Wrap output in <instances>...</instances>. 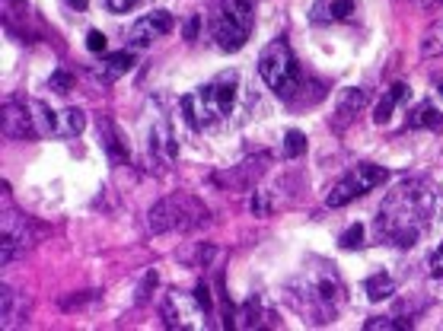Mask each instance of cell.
Instances as JSON below:
<instances>
[{"instance_id":"7a4b0ae2","label":"cell","mask_w":443,"mask_h":331,"mask_svg":"<svg viewBox=\"0 0 443 331\" xmlns=\"http://www.w3.org/2000/svg\"><path fill=\"white\" fill-rule=\"evenodd\" d=\"M210 223V213L195 195H169L147 213L150 233H195Z\"/></svg>"},{"instance_id":"f546056e","label":"cell","mask_w":443,"mask_h":331,"mask_svg":"<svg viewBox=\"0 0 443 331\" xmlns=\"http://www.w3.org/2000/svg\"><path fill=\"white\" fill-rule=\"evenodd\" d=\"M86 48H90L93 54H102V51H105V35H102V32L93 29L90 35H86Z\"/></svg>"},{"instance_id":"836d02e7","label":"cell","mask_w":443,"mask_h":331,"mask_svg":"<svg viewBox=\"0 0 443 331\" xmlns=\"http://www.w3.org/2000/svg\"><path fill=\"white\" fill-rule=\"evenodd\" d=\"M105 3H109V10H112V13H125V10L134 7L137 0H105Z\"/></svg>"},{"instance_id":"4fadbf2b","label":"cell","mask_w":443,"mask_h":331,"mask_svg":"<svg viewBox=\"0 0 443 331\" xmlns=\"http://www.w3.org/2000/svg\"><path fill=\"white\" fill-rule=\"evenodd\" d=\"M252 10H256V0H220V13H226L246 29L252 26Z\"/></svg>"},{"instance_id":"ffe728a7","label":"cell","mask_w":443,"mask_h":331,"mask_svg":"<svg viewBox=\"0 0 443 331\" xmlns=\"http://www.w3.org/2000/svg\"><path fill=\"white\" fill-rule=\"evenodd\" d=\"M32 112H36V121H38V131H42V134H58V115H54L45 102H32Z\"/></svg>"},{"instance_id":"74e56055","label":"cell","mask_w":443,"mask_h":331,"mask_svg":"<svg viewBox=\"0 0 443 331\" xmlns=\"http://www.w3.org/2000/svg\"><path fill=\"white\" fill-rule=\"evenodd\" d=\"M440 96H443V83H440Z\"/></svg>"},{"instance_id":"cb8c5ba5","label":"cell","mask_w":443,"mask_h":331,"mask_svg":"<svg viewBox=\"0 0 443 331\" xmlns=\"http://www.w3.org/2000/svg\"><path fill=\"white\" fill-rule=\"evenodd\" d=\"M430 284L437 286V290H440L443 293V242H440V248H437L434 255H430Z\"/></svg>"},{"instance_id":"ac0fdd59","label":"cell","mask_w":443,"mask_h":331,"mask_svg":"<svg viewBox=\"0 0 443 331\" xmlns=\"http://www.w3.org/2000/svg\"><path fill=\"white\" fill-rule=\"evenodd\" d=\"M421 54H424V58H437V54H443V19L428 29V35H424V42H421Z\"/></svg>"},{"instance_id":"e575fe53","label":"cell","mask_w":443,"mask_h":331,"mask_svg":"<svg viewBox=\"0 0 443 331\" xmlns=\"http://www.w3.org/2000/svg\"><path fill=\"white\" fill-rule=\"evenodd\" d=\"M198 29H201V19H198V16H192V19L185 23V38H195Z\"/></svg>"},{"instance_id":"5bb4252c","label":"cell","mask_w":443,"mask_h":331,"mask_svg":"<svg viewBox=\"0 0 443 331\" xmlns=\"http://www.w3.org/2000/svg\"><path fill=\"white\" fill-rule=\"evenodd\" d=\"M86 128V112L83 108H64L58 115V134L61 137H77Z\"/></svg>"},{"instance_id":"3957f363","label":"cell","mask_w":443,"mask_h":331,"mask_svg":"<svg viewBox=\"0 0 443 331\" xmlns=\"http://www.w3.org/2000/svg\"><path fill=\"white\" fill-rule=\"evenodd\" d=\"M300 300L297 302V309H306V312H313L316 322H329L335 312H339L341 300H345V290H341V280L339 274L332 271L329 264L325 268H319V271L306 274V277L300 280Z\"/></svg>"},{"instance_id":"8992f818","label":"cell","mask_w":443,"mask_h":331,"mask_svg":"<svg viewBox=\"0 0 443 331\" xmlns=\"http://www.w3.org/2000/svg\"><path fill=\"white\" fill-rule=\"evenodd\" d=\"M389 179V172H386L383 166H373V163H361L354 166L351 172L345 175V179L335 185V188L329 191V197H325V204L329 207H345L348 201H354V197L367 195V191H373L380 181Z\"/></svg>"},{"instance_id":"44dd1931","label":"cell","mask_w":443,"mask_h":331,"mask_svg":"<svg viewBox=\"0 0 443 331\" xmlns=\"http://www.w3.org/2000/svg\"><path fill=\"white\" fill-rule=\"evenodd\" d=\"M364 102H367V96H364L361 90H345L339 99V115H354V112H361Z\"/></svg>"},{"instance_id":"9c48e42d","label":"cell","mask_w":443,"mask_h":331,"mask_svg":"<svg viewBox=\"0 0 443 331\" xmlns=\"http://www.w3.org/2000/svg\"><path fill=\"white\" fill-rule=\"evenodd\" d=\"M0 128H3V137H7V140H29V137H36L32 115H26V106H20V102H7V106H3Z\"/></svg>"},{"instance_id":"277c9868","label":"cell","mask_w":443,"mask_h":331,"mask_svg":"<svg viewBox=\"0 0 443 331\" xmlns=\"http://www.w3.org/2000/svg\"><path fill=\"white\" fill-rule=\"evenodd\" d=\"M258 74H262V80L268 83L281 99L293 96V90L300 86V64H297V58L290 54L284 38H274L271 45H265L262 58H258Z\"/></svg>"},{"instance_id":"8fae6325","label":"cell","mask_w":443,"mask_h":331,"mask_svg":"<svg viewBox=\"0 0 443 331\" xmlns=\"http://www.w3.org/2000/svg\"><path fill=\"white\" fill-rule=\"evenodd\" d=\"M131 67H134V54H131V51H115V54H109L102 64L93 67V76L102 80V83H115L121 74H128Z\"/></svg>"},{"instance_id":"52a82bcc","label":"cell","mask_w":443,"mask_h":331,"mask_svg":"<svg viewBox=\"0 0 443 331\" xmlns=\"http://www.w3.org/2000/svg\"><path fill=\"white\" fill-rule=\"evenodd\" d=\"M36 242V236H32L29 223H26V217H20V213H3V236H0V261L10 264L16 261V258L23 255L26 248Z\"/></svg>"},{"instance_id":"d6a6232c","label":"cell","mask_w":443,"mask_h":331,"mask_svg":"<svg viewBox=\"0 0 443 331\" xmlns=\"http://www.w3.org/2000/svg\"><path fill=\"white\" fill-rule=\"evenodd\" d=\"M252 211H256L258 217H265V213H268V195H265V191H258V195H256V201H252Z\"/></svg>"},{"instance_id":"ba28073f","label":"cell","mask_w":443,"mask_h":331,"mask_svg":"<svg viewBox=\"0 0 443 331\" xmlns=\"http://www.w3.org/2000/svg\"><path fill=\"white\" fill-rule=\"evenodd\" d=\"M173 29V19H169V13H163V10H157V13H147L143 19H137L134 26H131L128 32V42L131 48H147L157 35H163V32Z\"/></svg>"},{"instance_id":"9a60e30c","label":"cell","mask_w":443,"mask_h":331,"mask_svg":"<svg viewBox=\"0 0 443 331\" xmlns=\"http://www.w3.org/2000/svg\"><path fill=\"white\" fill-rule=\"evenodd\" d=\"M396 293V280L389 277V274H373V277L367 280V296L373 302H383V300H389V296Z\"/></svg>"},{"instance_id":"d6986e66","label":"cell","mask_w":443,"mask_h":331,"mask_svg":"<svg viewBox=\"0 0 443 331\" xmlns=\"http://www.w3.org/2000/svg\"><path fill=\"white\" fill-rule=\"evenodd\" d=\"M412 124H414V128H440V124H443V115L437 112L430 102H424V106L414 108Z\"/></svg>"},{"instance_id":"d590c367","label":"cell","mask_w":443,"mask_h":331,"mask_svg":"<svg viewBox=\"0 0 443 331\" xmlns=\"http://www.w3.org/2000/svg\"><path fill=\"white\" fill-rule=\"evenodd\" d=\"M153 284H157V274H147V280H143V284H141V300H143V296H150V290H153Z\"/></svg>"},{"instance_id":"83f0119b","label":"cell","mask_w":443,"mask_h":331,"mask_svg":"<svg viewBox=\"0 0 443 331\" xmlns=\"http://www.w3.org/2000/svg\"><path fill=\"white\" fill-rule=\"evenodd\" d=\"M364 328H367V331H376V328H380V331H396V328H405V325H402V322H392V318H370Z\"/></svg>"},{"instance_id":"2e32d148","label":"cell","mask_w":443,"mask_h":331,"mask_svg":"<svg viewBox=\"0 0 443 331\" xmlns=\"http://www.w3.org/2000/svg\"><path fill=\"white\" fill-rule=\"evenodd\" d=\"M153 150H160V153H163V159H173L176 153H179V147H176V137H173V131L166 128L163 121H160L157 128H153Z\"/></svg>"},{"instance_id":"6da1fadb","label":"cell","mask_w":443,"mask_h":331,"mask_svg":"<svg viewBox=\"0 0 443 331\" xmlns=\"http://www.w3.org/2000/svg\"><path fill=\"white\" fill-rule=\"evenodd\" d=\"M434 211V188L424 179H408L396 191H389V197L383 201L380 217H376V236L389 245L412 248L424 236V229H430Z\"/></svg>"},{"instance_id":"4dcf8cb0","label":"cell","mask_w":443,"mask_h":331,"mask_svg":"<svg viewBox=\"0 0 443 331\" xmlns=\"http://www.w3.org/2000/svg\"><path fill=\"white\" fill-rule=\"evenodd\" d=\"M195 302L201 306L204 316H208V312H210V293H208V286H204V284H198V290H195Z\"/></svg>"},{"instance_id":"30bf717a","label":"cell","mask_w":443,"mask_h":331,"mask_svg":"<svg viewBox=\"0 0 443 331\" xmlns=\"http://www.w3.org/2000/svg\"><path fill=\"white\" fill-rule=\"evenodd\" d=\"M210 32H214V42H217V48H224V51H240L242 42H246L249 29L246 26H240L236 19H230L226 13L214 16V23H210Z\"/></svg>"},{"instance_id":"d4e9b609","label":"cell","mask_w":443,"mask_h":331,"mask_svg":"<svg viewBox=\"0 0 443 331\" xmlns=\"http://www.w3.org/2000/svg\"><path fill=\"white\" fill-rule=\"evenodd\" d=\"M354 13V0H332L329 3V19L341 23V19H351Z\"/></svg>"},{"instance_id":"4316f807","label":"cell","mask_w":443,"mask_h":331,"mask_svg":"<svg viewBox=\"0 0 443 331\" xmlns=\"http://www.w3.org/2000/svg\"><path fill=\"white\" fill-rule=\"evenodd\" d=\"M364 245V226L354 223L345 236H341V248H361Z\"/></svg>"},{"instance_id":"f1b7e54d","label":"cell","mask_w":443,"mask_h":331,"mask_svg":"<svg viewBox=\"0 0 443 331\" xmlns=\"http://www.w3.org/2000/svg\"><path fill=\"white\" fill-rule=\"evenodd\" d=\"M182 108H185V121H188V124H192V128H198L201 121H198V112H195V96L182 99Z\"/></svg>"},{"instance_id":"7c38bea8","label":"cell","mask_w":443,"mask_h":331,"mask_svg":"<svg viewBox=\"0 0 443 331\" xmlns=\"http://www.w3.org/2000/svg\"><path fill=\"white\" fill-rule=\"evenodd\" d=\"M0 302H3V309H0V316H3V328H16V325L26 322V312H29V302H26V296H20L16 290L3 286Z\"/></svg>"},{"instance_id":"1f68e13d","label":"cell","mask_w":443,"mask_h":331,"mask_svg":"<svg viewBox=\"0 0 443 331\" xmlns=\"http://www.w3.org/2000/svg\"><path fill=\"white\" fill-rule=\"evenodd\" d=\"M389 92L396 96V102H405L408 96H412V90H408V83H392L389 86Z\"/></svg>"},{"instance_id":"603a6c76","label":"cell","mask_w":443,"mask_h":331,"mask_svg":"<svg viewBox=\"0 0 443 331\" xmlns=\"http://www.w3.org/2000/svg\"><path fill=\"white\" fill-rule=\"evenodd\" d=\"M398 102H396V96L392 92H383L380 96V102H376V108H373V121L376 124H386V121L392 118V108H396Z\"/></svg>"},{"instance_id":"e0dca14e","label":"cell","mask_w":443,"mask_h":331,"mask_svg":"<svg viewBox=\"0 0 443 331\" xmlns=\"http://www.w3.org/2000/svg\"><path fill=\"white\" fill-rule=\"evenodd\" d=\"M99 128H102V134H105V140H102V147L109 150V156L115 159V163H121V159H128V150H125V143L118 140V134L112 131V121H99Z\"/></svg>"},{"instance_id":"5b68a950","label":"cell","mask_w":443,"mask_h":331,"mask_svg":"<svg viewBox=\"0 0 443 331\" xmlns=\"http://www.w3.org/2000/svg\"><path fill=\"white\" fill-rule=\"evenodd\" d=\"M236 102V74L233 70H226L224 76H217L214 83L201 86L195 96V112H198V121L208 124V121H217V118H226L230 108Z\"/></svg>"},{"instance_id":"484cf974","label":"cell","mask_w":443,"mask_h":331,"mask_svg":"<svg viewBox=\"0 0 443 331\" xmlns=\"http://www.w3.org/2000/svg\"><path fill=\"white\" fill-rule=\"evenodd\" d=\"M70 86H74V76H70V70H54L52 80H48V90H52V92H68Z\"/></svg>"},{"instance_id":"8d00e7d4","label":"cell","mask_w":443,"mask_h":331,"mask_svg":"<svg viewBox=\"0 0 443 331\" xmlns=\"http://www.w3.org/2000/svg\"><path fill=\"white\" fill-rule=\"evenodd\" d=\"M86 3H90V0H70V7L74 10H86Z\"/></svg>"},{"instance_id":"7402d4cb","label":"cell","mask_w":443,"mask_h":331,"mask_svg":"<svg viewBox=\"0 0 443 331\" xmlns=\"http://www.w3.org/2000/svg\"><path fill=\"white\" fill-rule=\"evenodd\" d=\"M306 153V137L300 134V131H287V137H284V156L287 159H297V156H303Z\"/></svg>"}]
</instances>
